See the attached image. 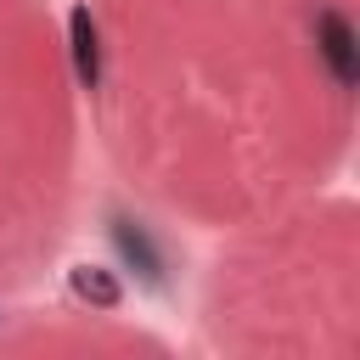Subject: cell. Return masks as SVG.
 <instances>
[{
    "instance_id": "cell-2",
    "label": "cell",
    "mask_w": 360,
    "mask_h": 360,
    "mask_svg": "<svg viewBox=\"0 0 360 360\" xmlns=\"http://www.w3.org/2000/svg\"><path fill=\"white\" fill-rule=\"evenodd\" d=\"M73 62H79V79H84V84H96V79H101V51H96L90 11H73Z\"/></svg>"
},
{
    "instance_id": "cell-1",
    "label": "cell",
    "mask_w": 360,
    "mask_h": 360,
    "mask_svg": "<svg viewBox=\"0 0 360 360\" xmlns=\"http://www.w3.org/2000/svg\"><path fill=\"white\" fill-rule=\"evenodd\" d=\"M315 45H321V56L332 62V79L349 90V84H354V28H349L338 11H321V17H315Z\"/></svg>"
}]
</instances>
